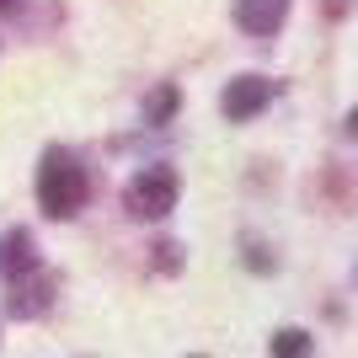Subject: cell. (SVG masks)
I'll use <instances>...</instances> for the list:
<instances>
[{
  "label": "cell",
  "instance_id": "obj_8",
  "mask_svg": "<svg viewBox=\"0 0 358 358\" xmlns=\"http://www.w3.org/2000/svg\"><path fill=\"white\" fill-rule=\"evenodd\" d=\"M145 113H150L155 123H166L171 113H177V86H161V91H150V96H145Z\"/></svg>",
  "mask_w": 358,
  "mask_h": 358
},
{
  "label": "cell",
  "instance_id": "obj_6",
  "mask_svg": "<svg viewBox=\"0 0 358 358\" xmlns=\"http://www.w3.org/2000/svg\"><path fill=\"white\" fill-rule=\"evenodd\" d=\"M48 294H54V278H38V273H27V278H16L11 284V315H43L48 310Z\"/></svg>",
  "mask_w": 358,
  "mask_h": 358
},
{
  "label": "cell",
  "instance_id": "obj_2",
  "mask_svg": "<svg viewBox=\"0 0 358 358\" xmlns=\"http://www.w3.org/2000/svg\"><path fill=\"white\" fill-rule=\"evenodd\" d=\"M129 214L134 220H166V214L177 209V171H166V166H145L134 182H129Z\"/></svg>",
  "mask_w": 358,
  "mask_h": 358
},
{
  "label": "cell",
  "instance_id": "obj_5",
  "mask_svg": "<svg viewBox=\"0 0 358 358\" xmlns=\"http://www.w3.org/2000/svg\"><path fill=\"white\" fill-rule=\"evenodd\" d=\"M0 273L6 278H27V273H38V246H32V236L27 230H11V236L0 241Z\"/></svg>",
  "mask_w": 358,
  "mask_h": 358
},
{
  "label": "cell",
  "instance_id": "obj_9",
  "mask_svg": "<svg viewBox=\"0 0 358 358\" xmlns=\"http://www.w3.org/2000/svg\"><path fill=\"white\" fill-rule=\"evenodd\" d=\"M155 252H161V268H177V262H182V246H171V241H166V246H155Z\"/></svg>",
  "mask_w": 358,
  "mask_h": 358
},
{
  "label": "cell",
  "instance_id": "obj_3",
  "mask_svg": "<svg viewBox=\"0 0 358 358\" xmlns=\"http://www.w3.org/2000/svg\"><path fill=\"white\" fill-rule=\"evenodd\" d=\"M273 80L268 75H236L230 86H224V96H220V107H224V118H236V123H246V118H257L262 107L273 102Z\"/></svg>",
  "mask_w": 358,
  "mask_h": 358
},
{
  "label": "cell",
  "instance_id": "obj_4",
  "mask_svg": "<svg viewBox=\"0 0 358 358\" xmlns=\"http://www.w3.org/2000/svg\"><path fill=\"white\" fill-rule=\"evenodd\" d=\"M284 16H289V0H241L236 6V22L252 38H268V32L284 27Z\"/></svg>",
  "mask_w": 358,
  "mask_h": 358
},
{
  "label": "cell",
  "instance_id": "obj_11",
  "mask_svg": "<svg viewBox=\"0 0 358 358\" xmlns=\"http://www.w3.org/2000/svg\"><path fill=\"white\" fill-rule=\"evenodd\" d=\"M6 6H11V0H0V11H6Z\"/></svg>",
  "mask_w": 358,
  "mask_h": 358
},
{
  "label": "cell",
  "instance_id": "obj_10",
  "mask_svg": "<svg viewBox=\"0 0 358 358\" xmlns=\"http://www.w3.org/2000/svg\"><path fill=\"white\" fill-rule=\"evenodd\" d=\"M348 134H353V139H358V107H353V118H348Z\"/></svg>",
  "mask_w": 358,
  "mask_h": 358
},
{
  "label": "cell",
  "instance_id": "obj_1",
  "mask_svg": "<svg viewBox=\"0 0 358 358\" xmlns=\"http://www.w3.org/2000/svg\"><path fill=\"white\" fill-rule=\"evenodd\" d=\"M86 166L75 161L70 150H48L43 166H38V203H43L48 220H70L86 203Z\"/></svg>",
  "mask_w": 358,
  "mask_h": 358
},
{
  "label": "cell",
  "instance_id": "obj_7",
  "mask_svg": "<svg viewBox=\"0 0 358 358\" xmlns=\"http://www.w3.org/2000/svg\"><path fill=\"white\" fill-rule=\"evenodd\" d=\"M273 358H310V337H305V331H278V337H273Z\"/></svg>",
  "mask_w": 358,
  "mask_h": 358
}]
</instances>
